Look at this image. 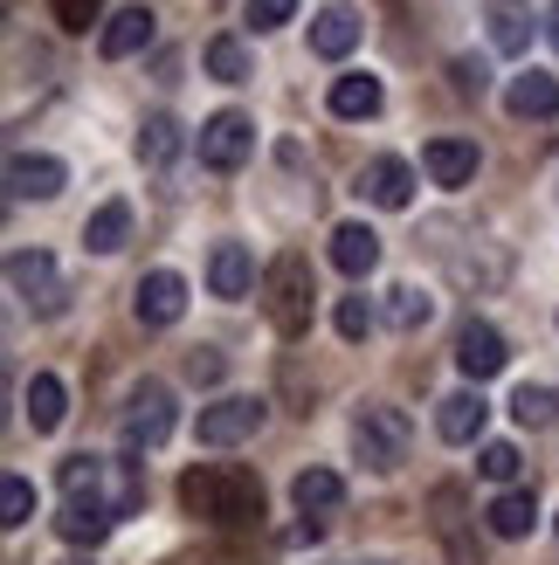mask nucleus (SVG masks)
Instances as JSON below:
<instances>
[{"instance_id": "obj_10", "label": "nucleus", "mask_w": 559, "mask_h": 565, "mask_svg": "<svg viewBox=\"0 0 559 565\" xmlns=\"http://www.w3.org/2000/svg\"><path fill=\"white\" fill-rule=\"evenodd\" d=\"M456 365H463V380H497L511 365V352H505V331L497 324H484V318H470L463 331H456Z\"/></svg>"}, {"instance_id": "obj_24", "label": "nucleus", "mask_w": 559, "mask_h": 565, "mask_svg": "<svg viewBox=\"0 0 559 565\" xmlns=\"http://www.w3.org/2000/svg\"><path fill=\"white\" fill-rule=\"evenodd\" d=\"M484 524L497 531V539H532V524H539V497H532V490H505V497H491Z\"/></svg>"}, {"instance_id": "obj_40", "label": "nucleus", "mask_w": 559, "mask_h": 565, "mask_svg": "<svg viewBox=\"0 0 559 565\" xmlns=\"http://www.w3.org/2000/svg\"><path fill=\"white\" fill-rule=\"evenodd\" d=\"M552 531H559V524H552Z\"/></svg>"}, {"instance_id": "obj_33", "label": "nucleus", "mask_w": 559, "mask_h": 565, "mask_svg": "<svg viewBox=\"0 0 559 565\" xmlns=\"http://www.w3.org/2000/svg\"><path fill=\"white\" fill-rule=\"evenodd\" d=\"M28 518H35V490H28L21 476H8V483H0V524H8V531H21Z\"/></svg>"}, {"instance_id": "obj_14", "label": "nucleus", "mask_w": 559, "mask_h": 565, "mask_svg": "<svg viewBox=\"0 0 559 565\" xmlns=\"http://www.w3.org/2000/svg\"><path fill=\"white\" fill-rule=\"evenodd\" d=\"M422 166H429L435 186H470V180H477V166H484V152L470 146V138H429Z\"/></svg>"}, {"instance_id": "obj_36", "label": "nucleus", "mask_w": 559, "mask_h": 565, "mask_svg": "<svg viewBox=\"0 0 559 565\" xmlns=\"http://www.w3.org/2000/svg\"><path fill=\"white\" fill-rule=\"evenodd\" d=\"M221 373H229V359H221V352H208V345L187 359V380H193V386H214Z\"/></svg>"}, {"instance_id": "obj_6", "label": "nucleus", "mask_w": 559, "mask_h": 565, "mask_svg": "<svg viewBox=\"0 0 559 565\" xmlns=\"http://www.w3.org/2000/svg\"><path fill=\"white\" fill-rule=\"evenodd\" d=\"M8 290L28 310L55 318V310H63V269H55V256H42V248H14V256H8Z\"/></svg>"}, {"instance_id": "obj_8", "label": "nucleus", "mask_w": 559, "mask_h": 565, "mask_svg": "<svg viewBox=\"0 0 559 565\" xmlns=\"http://www.w3.org/2000/svg\"><path fill=\"white\" fill-rule=\"evenodd\" d=\"M131 318L146 324V331L180 324V318H187V276H180V269H152V276H138V290H131Z\"/></svg>"}, {"instance_id": "obj_29", "label": "nucleus", "mask_w": 559, "mask_h": 565, "mask_svg": "<svg viewBox=\"0 0 559 565\" xmlns=\"http://www.w3.org/2000/svg\"><path fill=\"white\" fill-rule=\"evenodd\" d=\"M511 420H518V428H552V420H559V393L552 386H518L511 393Z\"/></svg>"}, {"instance_id": "obj_22", "label": "nucleus", "mask_w": 559, "mask_h": 565, "mask_svg": "<svg viewBox=\"0 0 559 565\" xmlns=\"http://www.w3.org/2000/svg\"><path fill=\"white\" fill-rule=\"evenodd\" d=\"M21 407H28V428H35V435H55V428H63V414H70V393H63L55 373H35L28 393H21Z\"/></svg>"}, {"instance_id": "obj_3", "label": "nucleus", "mask_w": 559, "mask_h": 565, "mask_svg": "<svg viewBox=\"0 0 559 565\" xmlns=\"http://www.w3.org/2000/svg\"><path fill=\"white\" fill-rule=\"evenodd\" d=\"M352 448H359V462L373 476H394L408 462V448H414V420L394 401H367L352 414Z\"/></svg>"}, {"instance_id": "obj_20", "label": "nucleus", "mask_w": 559, "mask_h": 565, "mask_svg": "<svg viewBox=\"0 0 559 565\" xmlns=\"http://www.w3.org/2000/svg\"><path fill=\"white\" fill-rule=\"evenodd\" d=\"M331 263H339L346 276H373L380 269V235L367 228V221H339V228H331Z\"/></svg>"}, {"instance_id": "obj_26", "label": "nucleus", "mask_w": 559, "mask_h": 565, "mask_svg": "<svg viewBox=\"0 0 559 565\" xmlns=\"http://www.w3.org/2000/svg\"><path fill=\"white\" fill-rule=\"evenodd\" d=\"M380 104H387L380 76H339L331 83V118H373Z\"/></svg>"}, {"instance_id": "obj_11", "label": "nucleus", "mask_w": 559, "mask_h": 565, "mask_svg": "<svg viewBox=\"0 0 559 565\" xmlns=\"http://www.w3.org/2000/svg\"><path fill=\"white\" fill-rule=\"evenodd\" d=\"M70 186V166L49 159V152H14L8 159V193L14 201H55Z\"/></svg>"}, {"instance_id": "obj_38", "label": "nucleus", "mask_w": 559, "mask_h": 565, "mask_svg": "<svg viewBox=\"0 0 559 565\" xmlns=\"http://www.w3.org/2000/svg\"><path fill=\"white\" fill-rule=\"evenodd\" d=\"M546 42H552V55H559V8L546 14Z\"/></svg>"}, {"instance_id": "obj_17", "label": "nucleus", "mask_w": 559, "mask_h": 565, "mask_svg": "<svg viewBox=\"0 0 559 565\" xmlns=\"http://www.w3.org/2000/svg\"><path fill=\"white\" fill-rule=\"evenodd\" d=\"M359 35H367V21H359L352 8H325V14H312V55H325V63H346V55L359 49Z\"/></svg>"}, {"instance_id": "obj_7", "label": "nucleus", "mask_w": 559, "mask_h": 565, "mask_svg": "<svg viewBox=\"0 0 559 565\" xmlns=\"http://www.w3.org/2000/svg\"><path fill=\"white\" fill-rule=\"evenodd\" d=\"M118 435H125V448H159L166 435H173V393H166L159 380L131 386V401H125V420H118Z\"/></svg>"}, {"instance_id": "obj_5", "label": "nucleus", "mask_w": 559, "mask_h": 565, "mask_svg": "<svg viewBox=\"0 0 559 565\" xmlns=\"http://www.w3.org/2000/svg\"><path fill=\"white\" fill-rule=\"evenodd\" d=\"M263 420H270V401H256V393H229V401L201 407L193 435H201V448H235V441H256Z\"/></svg>"}, {"instance_id": "obj_31", "label": "nucleus", "mask_w": 559, "mask_h": 565, "mask_svg": "<svg viewBox=\"0 0 559 565\" xmlns=\"http://www.w3.org/2000/svg\"><path fill=\"white\" fill-rule=\"evenodd\" d=\"M208 76L242 83V76H249V49H242L235 35H214V42H208Z\"/></svg>"}, {"instance_id": "obj_1", "label": "nucleus", "mask_w": 559, "mask_h": 565, "mask_svg": "<svg viewBox=\"0 0 559 565\" xmlns=\"http://www.w3.org/2000/svg\"><path fill=\"white\" fill-rule=\"evenodd\" d=\"M180 503H187V518H208V524H256L263 483L249 469H229V462H193L180 476Z\"/></svg>"}, {"instance_id": "obj_19", "label": "nucleus", "mask_w": 559, "mask_h": 565, "mask_svg": "<svg viewBox=\"0 0 559 565\" xmlns=\"http://www.w3.org/2000/svg\"><path fill=\"white\" fill-rule=\"evenodd\" d=\"M505 110L511 118H552L559 110V76L552 70H525L505 83Z\"/></svg>"}, {"instance_id": "obj_4", "label": "nucleus", "mask_w": 559, "mask_h": 565, "mask_svg": "<svg viewBox=\"0 0 559 565\" xmlns=\"http://www.w3.org/2000/svg\"><path fill=\"white\" fill-rule=\"evenodd\" d=\"M429 524H435L442 552H450V565H484L477 518H470V497H463V483H435V497H429Z\"/></svg>"}, {"instance_id": "obj_37", "label": "nucleus", "mask_w": 559, "mask_h": 565, "mask_svg": "<svg viewBox=\"0 0 559 565\" xmlns=\"http://www.w3.org/2000/svg\"><path fill=\"white\" fill-rule=\"evenodd\" d=\"M297 14V0H249V21H256V28H284Z\"/></svg>"}, {"instance_id": "obj_18", "label": "nucleus", "mask_w": 559, "mask_h": 565, "mask_svg": "<svg viewBox=\"0 0 559 565\" xmlns=\"http://www.w3.org/2000/svg\"><path fill=\"white\" fill-rule=\"evenodd\" d=\"M208 290H214V297H249V290H256V256H249L242 242H214V256H208Z\"/></svg>"}, {"instance_id": "obj_16", "label": "nucleus", "mask_w": 559, "mask_h": 565, "mask_svg": "<svg viewBox=\"0 0 559 565\" xmlns=\"http://www.w3.org/2000/svg\"><path fill=\"white\" fill-rule=\"evenodd\" d=\"M152 35H159V21H152V8H118L104 21V35H97V49L110 55V63H125V55H138V49H152Z\"/></svg>"}, {"instance_id": "obj_2", "label": "nucleus", "mask_w": 559, "mask_h": 565, "mask_svg": "<svg viewBox=\"0 0 559 565\" xmlns=\"http://www.w3.org/2000/svg\"><path fill=\"white\" fill-rule=\"evenodd\" d=\"M263 310H270L276 338H304V331H312V310H318V276H312V256L284 248V256L263 269Z\"/></svg>"}, {"instance_id": "obj_27", "label": "nucleus", "mask_w": 559, "mask_h": 565, "mask_svg": "<svg viewBox=\"0 0 559 565\" xmlns=\"http://www.w3.org/2000/svg\"><path fill=\"white\" fill-rule=\"evenodd\" d=\"M173 152H180V125L166 118V110H152V118L138 125V166L159 173V166H173Z\"/></svg>"}, {"instance_id": "obj_23", "label": "nucleus", "mask_w": 559, "mask_h": 565, "mask_svg": "<svg viewBox=\"0 0 559 565\" xmlns=\"http://www.w3.org/2000/svg\"><path fill=\"white\" fill-rule=\"evenodd\" d=\"M291 497H297V511L304 518H331L346 503V483H339V469H297V483H291Z\"/></svg>"}, {"instance_id": "obj_32", "label": "nucleus", "mask_w": 559, "mask_h": 565, "mask_svg": "<svg viewBox=\"0 0 559 565\" xmlns=\"http://www.w3.org/2000/svg\"><path fill=\"white\" fill-rule=\"evenodd\" d=\"M331 324H339V338H346V345H359V338H367L373 331V297H339V310H331Z\"/></svg>"}, {"instance_id": "obj_21", "label": "nucleus", "mask_w": 559, "mask_h": 565, "mask_svg": "<svg viewBox=\"0 0 559 565\" xmlns=\"http://www.w3.org/2000/svg\"><path fill=\"white\" fill-rule=\"evenodd\" d=\"M484 21H491V49L497 55H525V49H532V8H525V0H491Z\"/></svg>"}, {"instance_id": "obj_15", "label": "nucleus", "mask_w": 559, "mask_h": 565, "mask_svg": "<svg viewBox=\"0 0 559 565\" xmlns=\"http://www.w3.org/2000/svg\"><path fill=\"white\" fill-rule=\"evenodd\" d=\"M110 524H118V511H110L104 497H63V518H55V531H63L70 545H104Z\"/></svg>"}, {"instance_id": "obj_12", "label": "nucleus", "mask_w": 559, "mask_h": 565, "mask_svg": "<svg viewBox=\"0 0 559 565\" xmlns=\"http://www.w3.org/2000/svg\"><path fill=\"white\" fill-rule=\"evenodd\" d=\"M484 420H491V401H484L477 386H463V393H450V401L435 407V435L456 441V448H470V441L484 435Z\"/></svg>"}, {"instance_id": "obj_9", "label": "nucleus", "mask_w": 559, "mask_h": 565, "mask_svg": "<svg viewBox=\"0 0 559 565\" xmlns=\"http://www.w3.org/2000/svg\"><path fill=\"white\" fill-rule=\"evenodd\" d=\"M249 152H256V125L242 110H214L201 125V166H214V173H235Z\"/></svg>"}, {"instance_id": "obj_28", "label": "nucleus", "mask_w": 559, "mask_h": 565, "mask_svg": "<svg viewBox=\"0 0 559 565\" xmlns=\"http://www.w3.org/2000/svg\"><path fill=\"white\" fill-rule=\"evenodd\" d=\"M429 318H435V297L429 290H414V282L387 290V324H394V331H422Z\"/></svg>"}, {"instance_id": "obj_39", "label": "nucleus", "mask_w": 559, "mask_h": 565, "mask_svg": "<svg viewBox=\"0 0 559 565\" xmlns=\"http://www.w3.org/2000/svg\"><path fill=\"white\" fill-rule=\"evenodd\" d=\"M63 565H83V558H63Z\"/></svg>"}, {"instance_id": "obj_25", "label": "nucleus", "mask_w": 559, "mask_h": 565, "mask_svg": "<svg viewBox=\"0 0 559 565\" xmlns=\"http://www.w3.org/2000/svg\"><path fill=\"white\" fill-rule=\"evenodd\" d=\"M125 242H131V207L125 201H104L91 221H83V248H91V256H118Z\"/></svg>"}, {"instance_id": "obj_30", "label": "nucleus", "mask_w": 559, "mask_h": 565, "mask_svg": "<svg viewBox=\"0 0 559 565\" xmlns=\"http://www.w3.org/2000/svg\"><path fill=\"white\" fill-rule=\"evenodd\" d=\"M110 469H118V462H104V456H70L63 462V497H104Z\"/></svg>"}, {"instance_id": "obj_34", "label": "nucleus", "mask_w": 559, "mask_h": 565, "mask_svg": "<svg viewBox=\"0 0 559 565\" xmlns=\"http://www.w3.org/2000/svg\"><path fill=\"white\" fill-rule=\"evenodd\" d=\"M477 469L491 476V483H518V469H525V456L511 441H484V456H477Z\"/></svg>"}, {"instance_id": "obj_13", "label": "nucleus", "mask_w": 559, "mask_h": 565, "mask_svg": "<svg viewBox=\"0 0 559 565\" xmlns=\"http://www.w3.org/2000/svg\"><path fill=\"white\" fill-rule=\"evenodd\" d=\"M359 193H367L373 207H387V214H401V207L414 201V166H408V159H394V152H387V159H373L367 173H359Z\"/></svg>"}, {"instance_id": "obj_35", "label": "nucleus", "mask_w": 559, "mask_h": 565, "mask_svg": "<svg viewBox=\"0 0 559 565\" xmlns=\"http://www.w3.org/2000/svg\"><path fill=\"white\" fill-rule=\"evenodd\" d=\"M55 8V21L70 28V35H91V28L104 21V0H49Z\"/></svg>"}]
</instances>
